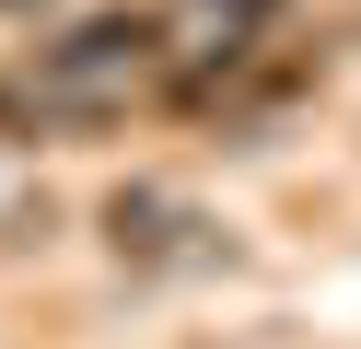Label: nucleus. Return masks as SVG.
<instances>
[{"label": "nucleus", "mask_w": 361, "mask_h": 349, "mask_svg": "<svg viewBox=\"0 0 361 349\" xmlns=\"http://www.w3.org/2000/svg\"><path fill=\"white\" fill-rule=\"evenodd\" d=\"M164 59H175L164 12H94L82 35H59L47 59H35V82H47L59 105H117V93L164 82Z\"/></svg>", "instance_id": "f257e3e1"}, {"label": "nucleus", "mask_w": 361, "mask_h": 349, "mask_svg": "<svg viewBox=\"0 0 361 349\" xmlns=\"http://www.w3.org/2000/svg\"><path fill=\"white\" fill-rule=\"evenodd\" d=\"M105 233H117V256H198L187 233H210V221L175 209L164 186H117V198H105Z\"/></svg>", "instance_id": "f03ea898"}, {"label": "nucleus", "mask_w": 361, "mask_h": 349, "mask_svg": "<svg viewBox=\"0 0 361 349\" xmlns=\"http://www.w3.org/2000/svg\"><path fill=\"white\" fill-rule=\"evenodd\" d=\"M0 12H47V0H0Z\"/></svg>", "instance_id": "7ed1b4c3"}]
</instances>
